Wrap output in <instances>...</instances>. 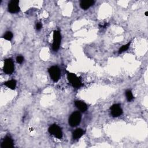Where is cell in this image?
<instances>
[{
	"label": "cell",
	"mask_w": 148,
	"mask_h": 148,
	"mask_svg": "<svg viewBox=\"0 0 148 148\" xmlns=\"http://www.w3.org/2000/svg\"><path fill=\"white\" fill-rule=\"evenodd\" d=\"M15 70L14 64L11 59H6L4 61V71L6 74H12Z\"/></svg>",
	"instance_id": "277c9868"
},
{
	"label": "cell",
	"mask_w": 148,
	"mask_h": 148,
	"mask_svg": "<svg viewBox=\"0 0 148 148\" xmlns=\"http://www.w3.org/2000/svg\"><path fill=\"white\" fill-rule=\"evenodd\" d=\"M94 4V1H92V0H83L80 3V6L82 9L84 10H87Z\"/></svg>",
	"instance_id": "30bf717a"
},
{
	"label": "cell",
	"mask_w": 148,
	"mask_h": 148,
	"mask_svg": "<svg viewBox=\"0 0 148 148\" xmlns=\"http://www.w3.org/2000/svg\"><path fill=\"white\" fill-rule=\"evenodd\" d=\"M14 147V141L12 139L7 136L3 140V142L1 143V147L2 148H10Z\"/></svg>",
	"instance_id": "9c48e42d"
},
{
	"label": "cell",
	"mask_w": 148,
	"mask_h": 148,
	"mask_svg": "<svg viewBox=\"0 0 148 148\" xmlns=\"http://www.w3.org/2000/svg\"><path fill=\"white\" fill-rule=\"evenodd\" d=\"M49 132L58 139H61L63 137V132L61 128L56 124H53L49 127Z\"/></svg>",
	"instance_id": "5b68a950"
},
{
	"label": "cell",
	"mask_w": 148,
	"mask_h": 148,
	"mask_svg": "<svg viewBox=\"0 0 148 148\" xmlns=\"http://www.w3.org/2000/svg\"><path fill=\"white\" fill-rule=\"evenodd\" d=\"M81 118H82V116L80 112H75L72 113L69 118V120H68L69 124L72 127L77 126L80 123Z\"/></svg>",
	"instance_id": "6da1fadb"
},
{
	"label": "cell",
	"mask_w": 148,
	"mask_h": 148,
	"mask_svg": "<svg viewBox=\"0 0 148 148\" xmlns=\"http://www.w3.org/2000/svg\"><path fill=\"white\" fill-rule=\"evenodd\" d=\"M84 132L82 129L78 128L73 132V138L75 139H77L80 138L83 134Z\"/></svg>",
	"instance_id": "7c38bea8"
},
{
	"label": "cell",
	"mask_w": 148,
	"mask_h": 148,
	"mask_svg": "<svg viewBox=\"0 0 148 148\" xmlns=\"http://www.w3.org/2000/svg\"><path fill=\"white\" fill-rule=\"evenodd\" d=\"M148 14V12H145V15H146V16L148 15V14Z\"/></svg>",
	"instance_id": "d6986e66"
},
{
	"label": "cell",
	"mask_w": 148,
	"mask_h": 148,
	"mask_svg": "<svg viewBox=\"0 0 148 148\" xmlns=\"http://www.w3.org/2000/svg\"><path fill=\"white\" fill-rule=\"evenodd\" d=\"M130 43H131V42H129V43H128L127 44H126V45H124L122 46L120 48V49H119V53H122V52H123L126 51L127 50H128V48H129V47H130Z\"/></svg>",
	"instance_id": "5bb4252c"
},
{
	"label": "cell",
	"mask_w": 148,
	"mask_h": 148,
	"mask_svg": "<svg viewBox=\"0 0 148 148\" xmlns=\"http://www.w3.org/2000/svg\"><path fill=\"white\" fill-rule=\"evenodd\" d=\"M75 106L77 107L78 109H79L80 111H82V112H84L87 111V105L80 101H76L75 103Z\"/></svg>",
	"instance_id": "8fae6325"
},
{
	"label": "cell",
	"mask_w": 148,
	"mask_h": 148,
	"mask_svg": "<svg viewBox=\"0 0 148 148\" xmlns=\"http://www.w3.org/2000/svg\"><path fill=\"white\" fill-rule=\"evenodd\" d=\"M3 38L7 41H11L13 38V34L11 31H8L5 34Z\"/></svg>",
	"instance_id": "2e32d148"
},
{
	"label": "cell",
	"mask_w": 148,
	"mask_h": 148,
	"mask_svg": "<svg viewBox=\"0 0 148 148\" xmlns=\"http://www.w3.org/2000/svg\"><path fill=\"white\" fill-rule=\"evenodd\" d=\"M24 60V58L23 56H18L17 57H16V61L19 64H22L23 63Z\"/></svg>",
	"instance_id": "e0dca14e"
},
{
	"label": "cell",
	"mask_w": 148,
	"mask_h": 148,
	"mask_svg": "<svg viewBox=\"0 0 148 148\" xmlns=\"http://www.w3.org/2000/svg\"><path fill=\"white\" fill-rule=\"evenodd\" d=\"M19 1L13 0L11 1L8 4V11L12 14H15L20 11V7L19 6Z\"/></svg>",
	"instance_id": "52a82bcc"
},
{
	"label": "cell",
	"mask_w": 148,
	"mask_h": 148,
	"mask_svg": "<svg viewBox=\"0 0 148 148\" xmlns=\"http://www.w3.org/2000/svg\"><path fill=\"white\" fill-rule=\"evenodd\" d=\"M68 79L71 85L75 88H79L82 86V82L80 79L75 74L67 72Z\"/></svg>",
	"instance_id": "7a4b0ae2"
},
{
	"label": "cell",
	"mask_w": 148,
	"mask_h": 148,
	"mask_svg": "<svg viewBox=\"0 0 148 148\" xmlns=\"http://www.w3.org/2000/svg\"><path fill=\"white\" fill-rule=\"evenodd\" d=\"M4 85L12 90H14L16 86V81L15 80H11L4 83Z\"/></svg>",
	"instance_id": "4fadbf2b"
},
{
	"label": "cell",
	"mask_w": 148,
	"mask_h": 148,
	"mask_svg": "<svg viewBox=\"0 0 148 148\" xmlns=\"http://www.w3.org/2000/svg\"><path fill=\"white\" fill-rule=\"evenodd\" d=\"M42 26L41 23H37L36 25V30H39L42 28Z\"/></svg>",
	"instance_id": "ac0fdd59"
},
{
	"label": "cell",
	"mask_w": 148,
	"mask_h": 148,
	"mask_svg": "<svg viewBox=\"0 0 148 148\" xmlns=\"http://www.w3.org/2000/svg\"><path fill=\"white\" fill-rule=\"evenodd\" d=\"M61 34L59 31H55L53 32V49L55 51L59 50L61 43Z\"/></svg>",
	"instance_id": "8992f818"
},
{
	"label": "cell",
	"mask_w": 148,
	"mask_h": 148,
	"mask_svg": "<svg viewBox=\"0 0 148 148\" xmlns=\"http://www.w3.org/2000/svg\"><path fill=\"white\" fill-rule=\"evenodd\" d=\"M49 74L50 75V76L51 79L54 82H57L60 78V74L61 72L59 69V68L57 66H53L51 67L48 70Z\"/></svg>",
	"instance_id": "3957f363"
},
{
	"label": "cell",
	"mask_w": 148,
	"mask_h": 148,
	"mask_svg": "<svg viewBox=\"0 0 148 148\" xmlns=\"http://www.w3.org/2000/svg\"><path fill=\"white\" fill-rule=\"evenodd\" d=\"M111 114L113 117H118L123 114V110L119 104H114L111 107Z\"/></svg>",
	"instance_id": "ba28073f"
},
{
	"label": "cell",
	"mask_w": 148,
	"mask_h": 148,
	"mask_svg": "<svg viewBox=\"0 0 148 148\" xmlns=\"http://www.w3.org/2000/svg\"><path fill=\"white\" fill-rule=\"evenodd\" d=\"M126 95L127 99L128 101L130 102L134 99V97H133V95H132L131 90H127L126 92Z\"/></svg>",
	"instance_id": "9a60e30c"
}]
</instances>
